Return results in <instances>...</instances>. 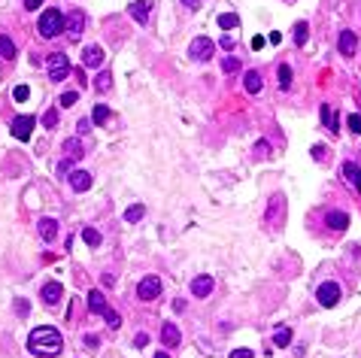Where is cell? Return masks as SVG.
<instances>
[{"label":"cell","mask_w":361,"mask_h":358,"mask_svg":"<svg viewBox=\"0 0 361 358\" xmlns=\"http://www.w3.org/2000/svg\"><path fill=\"white\" fill-rule=\"evenodd\" d=\"M28 349H31L33 355H49V358H55L61 349H64V340H61V334L55 331V328H49V325H43V328H33L31 331V337H28Z\"/></svg>","instance_id":"1"},{"label":"cell","mask_w":361,"mask_h":358,"mask_svg":"<svg viewBox=\"0 0 361 358\" xmlns=\"http://www.w3.org/2000/svg\"><path fill=\"white\" fill-rule=\"evenodd\" d=\"M36 31H40V36H46V40L64 33V15H61L58 9H46V12L40 15V22H36Z\"/></svg>","instance_id":"2"},{"label":"cell","mask_w":361,"mask_h":358,"mask_svg":"<svg viewBox=\"0 0 361 358\" xmlns=\"http://www.w3.org/2000/svg\"><path fill=\"white\" fill-rule=\"evenodd\" d=\"M282 216H286V197L273 195V200H270V203H267V210H264V225L279 228V225H282Z\"/></svg>","instance_id":"3"},{"label":"cell","mask_w":361,"mask_h":358,"mask_svg":"<svg viewBox=\"0 0 361 358\" xmlns=\"http://www.w3.org/2000/svg\"><path fill=\"white\" fill-rule=\"evenodd\" d=\"M213 49H216V43L210 36H195L192 46H188V58L192 61H210L213 58Z\"/></svg>","instance_id":"4"},{"label":"cell","mask_w":361,"mask_h":358,"mask_svg":"<svg viewBox=\"0 0 361 358\" xmlns=\"http://www.w3.org/2000/svg\"><path fill=\"white\" fill-rule=\"evenodd\" d=\"M64 31L70 40H79L82 36V31H85V12L82 9H70L64 15Z\"/></svg>","instance_id":"5"},{"label":"cell","mask_w":361,"mask_h":358,"mask_svg":"<svg viewBox=\"0 0 361 358\" xmlns=\"http://www.w3.org/2000/svg\"><path fill=\"white\" fill-rule=\"evenodd\" d=\"M67 73H70V58H67L64 52L49 55V79H52V82H61Z\"/></svg>","instance_id":"6"},{"label":"cell","mask_w":361,"mask_h":358,"mask_svg":"<svg viewBox=\"0 0 361 358\" xmlns=\"http://www.w3.org/2000/svg\"><path fill=\"white\" fill-rule=\"evenodd\" d=\"M343 297V292H340V286L334 282V279H328V282H322L319 286V292H316V300L322 304V307H337V300Z\"/></svg>","instance_id":"7"},{"label":"cell","mask_w":361,"mask_h":358,"mask_svg":"<svg viewBox=\"0 0 361 358\" xmlns=\"http://www.w3.org/2000/svg\"><path fill=\"white\" fill-rule=\"evenodd\" d=\"M161 294V276H143L137 286V297L140 300H155Z\"/></svg>","instance_id":"8"},{"label":"cell","mask_w":361,"mask_h":358,"mask_svg":"<svg viewBox=\"0 0 361 358\" xmlns=\"http://www.w3.org/2000/svg\"><path fill=\"white\" fill-rule=\"evenodd\" d=\"M33 125H36V119L33 116H18L15 122H12V137L15 140H31V130H33Z\"/></svg>","instance_id":"9"},{"label":"cell","mask_w":361,"mask_h":358,"mask_svg":"<svg viewBox=\"0 0 361 358\" xmlns=\"http://www.w3.org/2000/svg\"><path fill=\"white\" fill-rule=\"evenodd\" d=\"M213 289H216V279L206 276V273L192 279V294H195V297H206V294H213Z\"/></svg>","instance_id":"10"},{"label":"cell","mask_w":361,"mask_h":358,"mask_svg":"<svg viewBox=\"0 0 361 358\" xmlns=\"http://www.w3.org/2000/svg\"><path fill=\"white\" fill-rule=\"evenodd\" d=\"M40 297H43V300H46L49 307H55V304H58V300L64 297V286L52 279V282H46V286H43V292H40Z\"/></svg>","instance_id":"11"},{"label":"cell","mask_w":361,"mask_h":358,"mask_svg":"<svg viewBox=\"0 0 361 358\" xmlns=\"http://www.w3.org/2000/svg\"><path fill=\"white\" fill-rule=\"evenodd\" d=\"M337 46H340V55L352 58V55H355V49H358V36H355L352 31H343V33H340V40H337Z\"/></svg>","instance_id":"12"},{"label":"cell","mask_w":361,"mask_h":358,"mask_svg":"<svg viewBox=\"0 0 361 358\" xmlns=\"http://www.w3.org/2000/svg\"><path fill=\"white\" fill-rule=\"evenodd\" d=\"M70 189H73V192H79V195H82V192H88V189H91V173H85V170H73V173H70Z\"/></svg>","instance_id":"13"},{"label":"cell","mask_w":361,"mask_h":358,"mask_svg":"<svg viewBox=\"0 0 361 358\" xmlns=\"http://www.w3.org/2000/svg\"><path fill=\"white\" fill-rule=\"evenodd\" d=\"M161 343H164L167 349H176V346L182 343V334H179V328H176V325H170V322H167V325L161 328Z\"/></svg>","instance_id":"14"},{"label":"cell","mask_w":361,"mask_h":358,"mask_svg":"<svg viewBox=\"0 0 361 358\" xmlns=\"http://www.w3.org/2000/svg\"><path fill=\"white\" fill-rule=\"evenodd\" d=\"M134 15V22H140V25H146L149 22V9H152V0H137V3H131L128 6Z\"/></svg>","instance_id":"15"},{"label":"cell","mask_w":361,"mask_h":358,"mask_svg":"<svg viewBox=\"0 0 361 358\" xmlns=\"http://www.w3.org/2000/svg\"><path fill=\"white\" fill-rule=\"evenodd\" d=\"M325 225H328L331 231H346L349 228V216L340 213V210H331L328 216H325Z\"/></svg>","instance_id":"16"},{"label":"cell","mask_w":361,"mask_h":358,"mask_svg":"<svg viewBox=\"0 0 361 358\" xmlns=\"http://www.w3.org/2000/svg\"><path fill=\"white\" fill-rule=\"evenodd\" d=\"M103 61H106V58H103V49H100V46H85V52H82V64H85V67H100Z\"/></svg>","instance_id":"17"},{"label":"cell","mask_w":361,"mask_h":358,"mask_svg":"<svg viewBox=\"0 0 361 358\" xmlns=\"http://www.w3.org/2000/svg\"><path fill=\"white\" fill-rule=\"evenodd\" d=\"M88 310H91L94 316H103V313L109 310V304H106V297H103V294H100L98 289H91V292H88Z\"/></svg>","instance_id":"18"},{"label":"cell","mask_w":361,"mask_h":358,"mask_svg":"<svg viewBox=\"0 0 361 358\" xmlns=\"http://www.w3.org/2000/svg\"><path fill=\"white\" fill-rule=\"evenodd\" d=\"M261 85H264V76L258 73V70H249V73L243 76V88H246L249 95H258V91H261Z\"/></svg>","instance_id":"19"},{"label":"cell","mask_w":361,"mask_h":358,"mask_svg":"<svg viewBox=\"0 0 361 358\" xmlns=\"http://www.w3.org/2000/svg\"><path fill=\"white\" fill-rule=\"evenodd\" d=\"M36 228H40V237H43L46 243H52V240L58 237V222H55V219H40Z\"/></svg>","instance_id":"20"},{"label":"cell","mask_w":361,"mask_h":358,"mask_svg":"<svg viewBox=\"0 0 361 358\" xmlns=\"http://www.w3.org/2000/svg\"><path fill=\"white\" fill-rule=\"evenodd\" d=\"M343 173H346V179L352 182V189L361 195V167H355L352 161H343Z\"/></svg>","instance_id":"21"},{"label":"cell","mask_w":361,"mask_h":358,"mask_svg":"<svg viewBox=\"0 0 361 358\" xmlns=\"http://www.w3.org/2000/svg\"><path fill=\"white\" fill-rule=\"evenodd\" d=\"M219 28H222V31L240 28V15H237V12H222V15H219Z\"/></svg>","instance_id":"22"},{"label":"cell","mask_w":361,"mask_h":358,"mask_svg":"<svg viewBox=\"0 0 361 358\" xmlns=\"http://www.w3.org/2000/svg\"><path fill=\"white\" fill-rule=\"evenodd\" d=\"M0 58H6V61L15 58V43H12L6 33H0Z\"/></svg>","instance_id":"23"},{"label":"cell","mask_w":361,"mask_h":358,"mask_svg":"<svg viewBox=\"0 0 361 358\" xmlns=\"http://www.w3.org/2000/svg\"><path fill=\"white\" fill-rule=\"evenodd\" d=\"M292 337H295V334H292V328H276V334H273V343H276V346H279V349H286V346H289V343H292Z\"/></svg>","instance_id":"24"},{"label":"cell","mask_w":361,"mask_h":358,"mask_svg":"<svg viewBox=\"0 0 361 358\" xmlns=\"http://www.w3.org/2000/svg\"><path fill=\"white\" fill-rule=\"evenodd\" d=\"M307 36H310V25L307 22H297L295 31H292V40H295L297 46H307Z\"/></svg>","instance_id":"25"},{"label":"cell","mask_w":361,"mask_h":358,"mask_svg":"<svg viewBox=\"0 0 361 358\" xmlns=\"http://www.w3.org/2000/svg\"><path fill=\"white\" fill-rule=\"evenodd\" d=\"M143 216H146V206H143V203H134V206H128V210H125V222H128V225L140 222Z\"/></svg>","instance_id":"26"},{"label":"cell","mask_w":361,"mask_h":358,"mask_svg":"<svg viewBox=\"0 0 361 358\" xmlns=\"http://www.w3.org/2000/svg\"><path fill=\"white\" fill-rule=\"evenodd\" d=\"M64 152L73 158V161H79V158H82V143H79V137L67 140V143H64Z\"/></svg>","instance_id":"27"},{"label":"cell","mask_w":361,"mask_h":358,"mask_svg":"<svg viewBox=\"0 0 361 358\" xmlns=\"http://www.w3.org/2000/svg\"><path fill=\"white\" fill-rule=\"evenodd\" d=\"M94 88H98V91H109V88H112V73H109V70L98 73V79H94Z\"/></svg>","instance_id":"28"},{"label":"cell","mask_w":361,"mask_h":358,"mask_svg":"<svg viewBox=\"0 0 361 358\" xmlns=\"http://www.w3.org/2000/svg\"><path fill=\"white\" fill-rule=\"evenodd\" d=\"M279 88H282V91L292 88V67L289 64H279Z\"/></svg>","instance_id":"29"},{"label":"cell","mask_w":361,"mask_h":358,"mask_svg":"<svg viewBox=\"0 0 361 358\" xmlns=\"http://www.w3.org/2000/svg\"><path fill=\"white\" fill-rule=\"evenodd\" d=\"M109 116H112V112H109V106H94L91 122H94V125H106V122H109Z\"/></svg>","instance_id":"30"},{"label":"cell","mask_w":361,"mask_h":358,"mask_svg":"<svg viewBox=\"0 0 361 358\" xmlns=\"http://www.w3.org/2000/svg\"><path fill=\"white\" fill-rule=\"evenodd\" d=\"M82 240L94 249V246H100V231L98 228H82Z\"/></svg>","instance_id":"31"},{"label":"cell","mask_w":361,"mask_h":358,"mask_svg":"<svg viewBox=\"0 0 361 358\" xmlns=\"http://www.w3.org/2000/svg\"><path fill=\"white\" fill-rule=\"evenodd\" d=\"M103 319H106V325L112 328V331H119V328H122V316H119L116 310H106V313H103Z\"/></svg>","instance_id":"32"},{"label":"cell","mask_w":361,"mask_h":358,"mask_svg":"<svg viewBox=\"0 0 361 358\" xmlns=\"http://www.w3.org/2000/svg\"><path fill=\"white\" fill-rule=\"evenodd\" d=\"M40 122H43V128H55L58 125V109H46Z\"/></svg>","instance_id":"33"},{"label":"cell","mask_w":361,"mask_h":358,"mask_svg":"<svg viewBox=\"0 0 361 358\" xmlns=\"http://www.w3.org/2000/svg\"><path fill=\"white\" fill-rule=\"evenodd\" d=\"M322 122H325V125H328L331 130H337V119H334V112H331V106H328V103L322 106Z\"/></svg>","instance_id":"34"},{"label":"cell","mask_w":361,"mask_h":358,"mask_svg":"<svg viewBox=\"0 0 361 358\" xmlns=\"http://www.w3.org/2000/svg\"><path fill=\"white\" fill-rule=\"evenodd\" d=\"M222 70L225 73H237L240 70V58H222Z\"/></svg>","instance_id":"35"},{"label":"cell","mask_w":361,"mask_h":358,"mask_svg":"<svg viewBox=\"0 0 361 358\" xmlns=\"http://www.w3.org/2000/svg\"><path fill=\"white\" fill-rule=\"evenodd\" d=\"M28 95H31V88H28V85H15V88H12V98L18 100V103H22V100H28Z\"/></svg>","instance_id":"36"},{"label":"cell","mask_w":361,"mask_h":358,"mask_svg":"<svg viewBox=\"0 0 361 358\" xmlns=\"http://www.w3.org/2000/svg\"><path fill=\"white\" fill-rule=\"evenodd\" d=\"M76 100H79V91H64V95H61V100H58V103H61V106H73Z\"/></svg>","instance_id":"37"},{"label":"cell","mask_w":361,"mask_h":358,"mask_svg":"<svg viewBox=\"0 0 361 358\" xmlns=\"http://www.w3.org/2000/svg\"><path fill=\"white\" fill-rule=\"evenodd\" d=\"M346 125H349V130H355V134H361V116H358V112H352V116L346 119Z\"/></svg>","instance_id":"38"},{"label":"cell","mask_w":361,"mask_h":358,"mask_svg":"<svg viewBox=\"0 0 361 358\" xmlns=\"http://www.w3.org/2000/svg\"><path fill=\"white\" fill-rule=\"evenodd\" d=\"M255 155H258V158L270 155V143H267V140H258V143H255Z\"/></svg>","instance_id":"39"},{"label":"cell","mask_w":361,"mask_h":358,"mask_svg":"<svg viewBox=\"0 0 361 358\" xmlns=\"http://www.w3.org/2000/svg\"><path fill=\"white\" fill-rule=\"evenodd\" d=\"M15 313H18V316H28V313H31V304H28L25 297H22V300H15Z\"/></svg>","instance_id":"40"},{"label":"cell","mask_w":361,"mask_h":358,"mask_svg":"<svg viewBox=\"0 0 361 358\" xmlns=\"http://www.w3.org/2000/svg\"><path fill=\"white\" fill-rule=\"evenodd\" d=\"M85 346H88V349L94 352V349L100 346V337H98V334H85Z\"/></svg>","instance_id":"41"},{"label":"cell","mask_w":361,"mask_h":358,"mask_svg":"<svg viewBox=\"0 0 361 358\" xmlns=\"http://www.w3.org/2000/svg\"><path fill=\"white\" fill-rule=\"evenodd\" d=\"M134 346H140V349H143V346H149V334H146V331H140V334L134 337Z\"/></svg>","instance_id":"42"},{"label":"cell","mask_w":361,"mask_h":358,"mask_svg":"<svg viewBox=\"0 0 361 358\" xmlns=\"http://www.w3.org/2000/svg\"><path fill=\"white\" fill-rule=\"evenodd\" d=\"M231 358H252V349H243V346H240V349L231 352Z\"/></svg>","instance_id":"43"},{"label":"cell","mask_w":361,"mask_h":358,"mask_svg":"<svg viewBox=\"0 0 361 358\" xmlns=\"http://www.w3.org/2000/svg\"><path fill=\"white\" fill-rule=\"evenodd\" d=\"M103 286L112 289V286H116V276H112V273H103Z\"/></svg>","instance_id":"44"},{"label":"cell","mask_w":361,"mask_h":358,"mask_svg":"<svg viewBox=\"0 0 361 358\" xmlns=\"http://www.w3.org/2000/svg\"><path fill=\"white\" fill-rule=\"evenodd\" d=\"M43 6V0H25V9H40Z\"/></svg>","instance_id":"45"},{"label":"cell","mask_w":361,"mask_h":358,"mask_svg":"<svg viewBox=\"0 0 361 358\" xmlns=\"http://www.w3.org/2000/svg\"><path fill=\"white\" fill-rule=\"evenodd\" d=\"M313 155H316V158L322 161V158H325V146H313Z\"/></svg>","instance_id":"46"},{"label":"cell","mask_w":361,"mask_h":358,"mask_svg":"<svg viewBox=\"0 0 361 358\" xmlns=\"http://www.w3.org/2000/svg\"><path fill=\"white\" fill-rule=\"evenodd\" d=\"M179 3H182V6H192V9H197V6H200L203 0H179Z\"/></svg>","instance_id":"47"},{"label":"cell","mask_w":361,"mask_h":358,"mask_svg":"<svg viewBox=\"0 0 361 358\" xmlns=\"http://www.w3.org/2000/svg\"><path fill=\"white\" fill-rule=\"evenodd\" d=\"M219 43H222V46H225V49H231V46H234V36H228V33H225V36H222V40H219Z\"/></svg>","instance_id":"48"},{"label":"cell","mask_w":361,"mask_h":358,"mask_svg":"<svg viewBox=\"0 0 361 358\" xmlns=\"http://www.w3.org/2000/svg\"><path fill=\"white\" fill-rule=\"evenodd\" d=\"M264 46V36H252V49H261Z\"/></svg>","instance_id":"49"},{"label":"cell","mask_w":361,"mask_h":358,"mask_svg":"<svg viewBox=\"0 0 361 358\" xmlns=\"http://www.w3.org/2000/svg\"><path fill=\"white\" fill-rule=\"evenodd\" d=\"M155 358H170V355H167V352H155Z\"/></svg>","instance_id":"50"}]
</instances>
